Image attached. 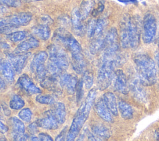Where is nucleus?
<instances>
[{
	"label": "nucleus",
	"instance_id": "de8ad7c7",
	"mask_svg": "<svg viewBox=\"0 0 159 141\" xmlns=\"http://www.w3.org/2000/svg\"><path fill=\"white\" fill-rule=\"evenodd\" d=\"M118 1L121 2H127L130 1V0H118Z\"/></svg>",
	"mask_w": 159,
	"mask_h": 141
},
{
	"label": "nucleus",
	"instance_id": "ea45409f",
	"mask_svg": "<svg viewBox=\"0 0 159 141\" xmlns=\"http://www.w3.org/2000/svg\"><path fill=\"white\" fill-rule=\"evenodd\" d=\"M39 137L40 139V140H42V141H53V139L52 138V137L50 135H49L48 134H46V133H40L39 134Z\"/></svg>",
	"mask_w": 159,
	"mask_h": 141
},
{
	"label": "nucleus",
	"instance_id": "aec40b11",
	"mask_svg": "<svg viewBox=\"0 0 159 141\" xmlns=\"http://www.w3.org/2000/svg\"><path fill=\"white\" fill-rule=\"evenodd\" d=\"M0 70L2 75L7 81L9 82H12L14 80L15 70L9 61L1 60Z\"/></svg>",
	"mask_w": 159,
	"mask_h": 141
},
{
	"label": "nucleus",
	"instance_id": "cd10ccee",
	"mask_svg": "<svg viewBox=\"0 0 159 141\" xmlns=\"http://www.w3.org/2000/svg\"><path fill=\"white\" fill-rule=\"evenodd\" d=\"M53 113L59 124H63L65 122L66 109L63 103L57 102L55 105Z\"/></svg>",
	"mask_w": 159,
	"mask_h": 141
},
{
	"label": "nucleus",
	"instance_id": "473e14b6",
	"mask_svg": "<svg viewBox=\"0 0 159 141\" xmlns=\"http://www.w3.org/2000/svg\"><path fill=\"white\" fill-rule=\"evenodd\" d=\"M19 117L23 121L29 122L31 121L32 112L29 108H24L19 112Z\"/></svg>",
	"mask_w": 159,
	"mask_h": 141
},
{
	"label": "nucleus",
	"instance_id": "393cba45",
	"mask_svg": "<svg viewBox=\"0 0 159 141\" xmlns=\"http://www.w3.org/2000/svg\"><path fill=\"white\" fill-rule=\"evenodd\" d=\"M94 0H83L80 8L78 9L80 16L82 20L86 19L89 14H90L91 11L93 9V7L94 5Z\"/></svg>",
	"mask_w": 159,
	"mask_h": 141
},
{
	"label": "nucleus",
	"instance_id": "9d476101",
	"mask_svg": "<svg viewBox=\"0 0 159 141\" xmlns=\"http://www.w3.org/2000/svg\"><path fill=\"white\" fill-rule=\"evenodd\" d=\"M20 119L16 117L10 119L12 138L14 140H27L30 137L25 134V125Z\"/></svg>",
	"mask_w": 159,
	"mask_h": 141
},
{
	"label": "nucleus",
	"instance_id": "49530a36",
	"mask_svg": "<svg viewBox=\"0 0 159 141\" xmlns=\"http://www.w3.org/2000/svg\"><path fill=\"white\" fill-rule=\"evenodd\" d=\"M1 89H4L6 88L5 81L2 80V78H1Z\"/></svg>",
	"mask_w": 159,
	"mask_h": 141
},
{
	"label": "nucleus",
	"instance_id": "f704fd0d",
	"mask_svg": "<svg viewBox=\"0 0 159 141\" xmlns=\"http://www.w3.org/2000/svg\"><path fill=\"white\" fill-rule=\"evenodd\" d=\"M96 21L94 19H91L87 25L86 27V33L88 37H93L94 35L95 29L96 25Z\"/></svg>",
	"mask_w": 159,
	"mask_h": 141
},
{
	"label": "nucleus",
	"instance_id": "79ce46f5",
	"mask_svg": "<svg viewBox=\"0 0 159 141\" xmlns=\"http://www.w3.org/2000/svg\"><path fill=\"white\" fill-rule=\"evenodd\" d=\"M0 131L1 134L6 133L8 131V127L5 124H4L2 121L0 122Z\"/></svg>",
	"mask_w": 159,
	"mask_h": 141
},
{
	"label": "nucleus",
	"instance_id": "f3484780",
	"mask_svg": "<svg viewBox=\"0 0 159 141\" xmlns=\"http://www.w3.org/2000/svg\"><path fill=\"white\" fill-rule=\"evenodd\" d=\"M39 45V41L35 38L31 37L20 43L14 50V53L17 54L24 53L30 49L37 48Z\"/></svg>",
	"mask_w": 159,
	"mask_h": 141
},
{
	"label": "nucleus",
	"instance_id": "5701e85b",
	"mask_svg": "<svg viewBox=\"0 0 159 141\" xmlns=\"http://www.w3.org/2000/svg\"><path fill=\"white\" fill-rule=\"evenodd\" d=\"M118 109L122 117L124 119H130L133 117L134 111L132 106L124 101L118 102Z\"/></svg>",
	"mask_w": 159,
	"mask_h": 141
},
{
	"label": "nucleus",
	"instance_id": "8fccbe9b",
	"mask_svg": "<svg viewBox=\"0 0 159 141\" xmlns=\"http://www.w3.org/2000/svg\"><path fill=\"white\" fill-rule=\"evenodd\" d=\"M158 43L159 44V36H158Z\"/></svg>",
	"mask_w": 159,
	"mask_h": 141
},
{
	"label": "nucleus",
	"instance_id": "bb28decb",
	"mask_svg": "<svg viewBox=\"0 0 159 141\" xmlns=\"http://www.w3.org/2000/svg\"><path fill=\"white\" fill-rule=\"evenodd\" d=\"M104 42V37L103 34L94 36V39L91 42L89 46V50L92 54H96L98 53L103 48Z\"/></svg>",
	"mask_w": 159,
	"mask_h": 141
},
{
	"label": "nucleus",
	"instance_id": "a878e982",
	"mask_svg": "<svg viewBox=\"0 0 159 141\" xmlns=\"http://www.w3.org/2000/svg\"><path fill=\"white\" fill-rule=\"evenodd\" d=\"M141 84H142L139 80V79L135 80L131 82L130 88L135 98L137 99L139 101H143L145 99V92L142 88L141 87Z\"/></svg>",
	"mask_w": 159,
	"mask_h": 141
},
{
	"label": "nucleus",
	"instance_id": "37998d69",
	"mask_svg": "<svg viewBox=\"0 0 159 141\" xmlns=\"http://www.w3.org/2000/svg\"><path fill=\"white\" fill-rule=\"evenodd\" d=\"M154 137L156 140H159V128L156 129L154 132Z\"/></svg>",
	"mask_w": 159,
	"mask_h": 141
},
{
	"label": "nucleus",
	"instance_id": "6e6552de",
	"mask_svg": "<svg viewBox=\"0 0 159 141\" xmlns=\"http://www.w3.org/2000/svg\"><path fill=\"white\" fill-rule=\"evenodd\" d=\"M157 20L152 14H147L142 22V40L145 43L152 42L156 36Z\"/></svg>",
	"mask_w": 159,
	"mask_h": 141
},
{
	"label": "nucleus",
	"instance_id": "c756f323",
	"mask_svg": "<svg viewBox=\"0 0 159 141\" xmlns=\"http://www.w3.org/2000/svg\"><path fill=\"white\" fill-rule=\"evenodd\" d=\"M26 35L27 33L25 31H16L7 34V38L13 42H17L24 40Z\"/></svg>",
	"mask_w": 159,
	"mask_h": 141
},
{
	"label": "nucleus",
	"instance_id": "a18cd8bd",
	"mask_svg": "<svg viewBox=\"0 0 159 141\" xmlns=\"http://www.w3.org/2000/svg\"><path fill=\"white\" fill-rule=\"evenodd\" d=\"M29 139H30V140H33V141H39V140H40L39 137H37V136H35V135H32V136H30V138H29Z\"/></svg>",
	"mask_w": 159,
	"mask_h": 141
},
{
	"label": "nucleus",
	"instance_id": "4468645a",
	"mask_svg": "<svg viewBox=\"0 0 159 141\" xmlns=\"http://www.w3.org/2000/svg\"><path fill=\"white\" fill-rule=\"evenodd\" d=\"M36 122L39 127L47 130L56 129L58 127L59 124L52 111L44 112V117L39 119Z\"/></svg>",
	"mask_w": 159,
	"mask_h": 141
},
{
	"label": "nucleus",
	"instance_id": "3c124183",
	"mask_svg": "<svg viewBox=\"0 0 159 141\" xmlns=\"http://www.w3.org/2000/svg\"><path fill=\"white\" fill-rule=\"evenodd\" d=\"M34 1H42V0H34Z\"/></svg>",
	"mask_w": 159,
	"mask_h": 141
},
{
	"label": "nucleus",
	"instance_id": "1a4fd4ad",
	"mask_svg": "<svg viewBox=\"0 0 159 141\" xmlns=\"http://www.w3.org/2000/svg\"><path fill=\"white\" fill-rule=\"evenodd\" d=\"M119 49L118 42V34L117 29L112 27L109 30L104 37V42L103 46L104 55L114 56L117 54Z\"/></svg>",
	"mask_w": 159,
	"mask_h": 141
},
{
	"label": "nucleus",
	"instance_id": "a19ab883",
	"mask_svg": "<svg viewBox=\"0 0 159 141\" xmlns=\"http://www.w3.org/2000/svg\"><path fill=\"white\" fill-rule=\"evenodd\" d=\"M66 129H67V126H65V127L61 131V132L56 137L55 140H57V141L64 140L65 138V134L66 133Z\"/></svg>",
	"mask_w": 159,
	"mask_h": 141
},
{
	"label": "nucleus",
	"instance_id": "72a5a7b5",
	"mask_svg": "<svg viewBox=\"0 0 159 141\" xmlns=\"http://www.w3.org/2000/svg\"><path fill=\"white\" fill-rule=\"evenodd\" d=\"M93 74L89 71H84L83 77V81L84 84V86L86 89H89L92 87L93 84Z\"/></svg>",
	"mask_w": 159,
	"mask_h": 141
},
{
	"label": "nucleus",
	"instance_id": "20e7f679",
	"mask_svg": "<svg viewBox=\"0 0 159 141\" xmlns=\"http://www.w3.org/2000/svg\"><path fill=\"white\" fill-rule=\"evenodd\" d=\"M139 79L143 85L150 86L155 83L157 71L155 62L146 54H139L134 58Z\"/></svg>",
	"mask_w": 159,
	"mask_h": 141
},
{
	"label": "nucleus",
	"instance_id": "423d86ee",
	"mask_svg": "<svg viewBox=\"0 0 159 141\" xmlns=\"http://www.w3.org/2000/svg\"><path fill=\"white\" fill-rule=\"evenodd\" d=\"M48 49L49 53L48 71L53 76H60L68 67V55L62 48L55 45H51Z\"/></svg>",
	"mask_w": 159,
	"mask_h": 141
},
{
	"label": "nucleus",
	"instance_id": "2eb2a0df",
	"mask_svg": "<svg viewBox=\"0 0 159 141\" xmlns=\"http://www.w3.org/2000/svg\"><path fill=\"white\" fill-rule=\"evenodd\" d=\"M114 89L124 94H126L129 92V86L127 84V77L121 70L116 71L114 77Z\"/></svg>",
	"mask_w": 159,
	"mask_h": 141
},
{
	"label": "nucleus",
	"instance_id": "6ab92c4d",
	"mask_svg": "<svg viewBox=\"0 0 159 141\" xmlns=\"http://www.w3.org/2000/svg\"><path fill=\"white\" fill-rule=\"evenodd\" d=\"M103 100L112 115H118V104L117 103L115 95L111 92H107L103 95Z\"/></svg>",
	"mask_w": 159,
	"mask_h": 141
},
{
	"label": "nucleus",
	"instance_id": "2f4dec72",
	"mask_svg": "<svg viewBox=\"0 0 159 141\" xmlns=\"http://www.w3.org/2000/svg\"><path fill=\"white\" fill-rule=\"evenodd\" d=\"M36 101L40 103V104H53L55 102V101L54 99V98L50 96V95H41L39 94L38 95L36 98H35Z\"/></svg>",
	"mask_w": 159,
	"mask_h": 141
},
{
	"label": "nucleus",
	"instance_id": "9b49d317",
	"mask_svg": "<svg viewBox=\"0 0 159 141\" xmlns=\"http://www.w3.org/2000/svg\"><path fill=\"white\" fill-rule=\"evenodd\" d=\"M30 55V53H27L25 54L7 53L6 54L8 61L11 63L15 71L17 73H20L22 72Z\"/></svg>",
	"mask_w": 159,
	"mask_h": 141
},
{
	"label": "nucleus",
	"instance_id": "c03bdc74",
	"mask_svg": "<svg viewBox=\"0 0 159 141\" xmlns=\"http://www.w3.org/2000/svg\"><path fill=\"white\" fill-rule=\"evenodd\" d=\"M155 60H156V63H157V65L159 71V50L157 52L156 55H155Z\"/></svg>",
	"mask_w": 159,
	"mask_h": 141
},
{
	"label": "nucleus",
	"instance_id": "412c9836",
	"mask_svg": "<svg viewBox=\"0 0 159 141\" xmlns=\"http://www.w3.org/2000/svg\"><path fill=\"white\" fill-rule=\"evenodd\" d=\"M32 32L37 37L43 40H47L50 35V29L46 24H39L32 28Z\"/></svg>",
	"mask_w": 159,
	"mask_h": 141
},
{
	"label": "nucleus",
	"instance_id": "58836bf2",
	"mask_svg": "<svg viewBox=\"0 0 159 141\" xmlns=\"http://www.w3.org/2000/svg\"><path fill=\"white\" fill-rule=\"evenodd\" d=\"M38 125L37 122H32L28 126V131L32 134H35L39 132Z\"/></svg>",
	"mask_w": 159,
	"mask_h": 141
},
{
	"label": "nucleus",
	"instance_id": "f03ea898",
	"mask_svg": "<svg viewBox=\"0 0 159 141\" xmlns=\"http://www.w3.org/2000/svg\"><path fill=\"white\" fill-rule=\"evenodd\" d=\"M96 89L94 88L91 89L86 96L85 101L76 111L66 135V139L67 141L74 140L79 135L81 129L88 118L90 111L96 97Z\"/></svg>",
	"mask_w": 159,
	"mask_h": 141
},
{
	"label": "nucleus",
	"instance_id": "a211bd4d",
	"mask_svg": "<svg viewBox=\"0 0 159 141\" xmlns=\"http://www.w3.org/2000/svg\"><path fill=\"white\" fill-rule=\"evenodd\" d=\"M95 109L97 114L104 121L108 122H112L113 119L112 113L105 104L103 99L99 100L95 104Z\"/></svg>",
	"mask_w": 159,
	"mask_h": 141
},
{
	"label": "nucleus",
	"instance_id": "0eeeda50",
	"mask_svg": "<svg viewBox=\"0 0 159 141\" xmlns=\"http://www.w3.org/2000/svg\"><path fill=\"white\" fill-rule=\"evenodd\" d=\"M32 16L30 12H20L1 19V32L7 33L11 30L20 26L28 25L31 21Z\"/></svg>",
	"mask_w": 159,
	"mask_h": 141
},
{
	"label": "nucleus",
	"instance_id": "4c0bfd02",
	"mask_svg": "<svg viewBox=\"0 0 159 141\" xmlns=\"http://www.w3.org/2000/svg\"><path fill=\"white\" fill-rule=\"evenodd\" d=\"M104 9V3L103 1H101L99 3V5H98V7L93 11L92 14H93V16H96L97 15H98L99 14L102 12L103 11Z\"/></svg>",
	"mask_w": 159,
	"mask_h": 141
},
{
	"label": "nucleus",
	"instance_id": "09e8293b",
	"mask_svg": "<svg viewBox=\"0 0 159 141\" xmlns=\"http://www.w3.org/2000/svg\"><path fill=\"white\" fill-rule=\"evenodd\" d=\"M136 0H130V1H131V2H134V1H135Z\"/></svg>",
	"mask_w": 159,
	"mask_h": 141
},
{
	"label": "nucleus",
	"instance_id": "c9c22d12",
	"mask_svg": "<svg viewBox=\"0 0 159 141\" xmlns=\"http://www.w3.org/2000/svg\"><path fill=\"white\" fill-rule=\"evenodd\" d=\"M83 85H84V83H83V79L81 78L78 81V84H77V86H76V89L77 102H80V101L83 98V94H84Z\"/></svg>",
	"mask_w": 159,
	"mask_h": 141
},
{
	"label": "nucleus",
	"instance_id": "f257e3e1",
	"mask_svg": "<svg viewBox=\"0 0 159 141\" xmlns=\"http://www.w3.org/2000/svg\"><path fill=\"white\" fill-rule=\"evenodd\" d=\"M53 39L63 45L71 53V65L77 73L84 72L86 64L80 43L66 30L59 28L54 32Z\"/></svg>",
	"mask_w": 159,
	"mask_h": 141
},
{
	"label": "nucleus",
	"instance_id": "f8f14e48",
	"mask_svg": "<svg viewBox=\"0 0 159 141\" xmlns=\"http://www.w3.org/2000/svg\"><path fill=\"white\" fill-rule=\"evenodd\" d=\"M78 82L77 77L75 75L63 73L60 76V85L62 88L65 89L68 94H72L75 93Z\"/></svg>",
	"mask_w": 159,
	"mask_h": 141
},
{
	"label": "nucleus",
	"instance_id": "7ed1b4c3",
	"mask_svg": "<svg viewBox=\"0 0 159 141\" xmlns=\"http://www.w3.org/2000/svg\"><path fill=\"white\" fill-rule=\"evenodd\" d=\"M140 29L138 20L127 16L121 21L120 25V42L123 48H136L140 43Z\"/></svg>",
	"mask_w": 159,
	"mask_h": 141
},
{
	"label": "nucleus",
	"instance_id": "4be33fe9",
	"mask_svg": "<svg viewBox=\"0 0 159 141\" xmlns=\"http://www.w3.org/2000/svg\"><path fill=\"white\" fill-rule=\"evenodd\" d=\"M48 58V53L45 51H40L37 53L34 58L30 65V70L34 73L36 69L44 64L46 60Z\"/></svg>",
	"mask_w": 159,
	"mask_h": 141
},
{
	"label": "nucleus",
	"instance_id": "7c9ffc66",
	"mask_svg": "<svg viewBox=\"0 0 159 141\" xmlns=\"http://www.w3.org/2000/svg\"><path fill=\"white\" fill-rule=\"evenodd\" d=\"M107 22L105 18L99 19L96 21L95 33H94V37L103 34V31L105 29V28L107 25Z\"/></svg>",
	"mask_w": 159,
	"mask_h": 141
},
{
	"label": "nucleus",
	"instance_id": "b1692460",
	"mask_svg": "<svg viewBox=\"0 0 159 141\" xmlns=\"http://www.w3.org/2000/svg\"><path fill=\"white\" fill-rule=\"evenodd\" d=\"M92 132L101 140L107 139L111 136L110 130L102 124L94 125L92 127Z\"/></svg>",
	"mask_w": 159,
	"mask_h": 141
},
{
	"label": "nucleus",
	"instance_id": "c85d7f7f",
	"mask_svg": "<svg viewBox=\"0 0 159 141\" xmlns=\"http://www.w3.org/2000/svg\"><path fill=\"white\" fill-rule=\"evenodd\" d=\"M25 105L24 101L19 95H14L9 101V107L15 110L20 109Z\"/></svg>",
	"mask_w": 159,
	"mask_h": 141
},
{
	"label": "nucleus",
	"instance_id": "dca6fc26",
	"mask_svg": "<svg viewBox=\"0 0 159 141\" xmlns=\"http://www.w3.org/2000/svg\"><path fill=\"white\" fill-rule=\"evenodd\" d=\"M82 20L78 9H74L71 12V24L74 33L78 36H82L84 34L85 29Z\"/></svg>",
	"mask_w": 159,
	"mask_h": 141
},
{
	"label": "nucleus",
	"instance_id": "e433bc0d",
	"mask_svg": "<svg viewBox=\"0 0 159 141\" xmlns=\"http://www.w3.org/2000/svg\"><path fill=\"white\" fill-rule=\"evenodd\" d=\"M1 2L4 5L12 7H17L20 4L19 0H1Z\"/></svg>",
	"mask_w": 159,
	"mask_h": 141
},
{
	"label": "nucleus",
	"instance_id": "39448f33",
	"mask_svg": "<svg viewBox=\"0 0 159 141\" xmlns=\"http://www.w3.org/2000/svg\"><path fill=\"white\" fill-rule=\"evenodd\" d=\"M123 58L122 56L117 54L114 56L103 55L97 76V84L100 90H104L109 87L113 80L114 67L121 65Z\"/></svg>",
	"mask_w": 159,
	"mask_h": 141
},
{
	"label": "nucleus",
	"instance_id": "ddd939ff",
	"mask_svg": "<svg viewBox=\"0 0 159 141\" xmlns=\"http://www.w3.org/2000/svg\"><path fill=\"white\" fill-rule=\"evenodd\" d=\"M17 83L19 88L29 94L33 95L41 93L40 89L34 83L30 78L26 74L22 75L18 78Z\"/></svg>",
	"mask_w": 159,
	"mask_h": 141
}]
</instances>
